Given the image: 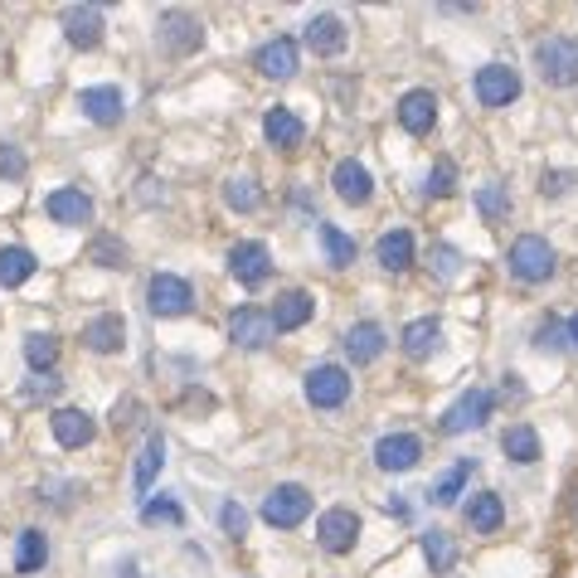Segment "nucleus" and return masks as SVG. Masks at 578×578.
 <instances>
[{"instance_id":"11","label":"nucleus","mask_w":578,"mask_h":578,"mask_svg":"<svg viewBox=\"0 0 578 578\" xmlns=\"http://www.w3.org/2000/svg\"><path fill=\"white\" fill-rule=\"evenodd\" d=\"M418 457H423V442L413 433H389L374 442V467L379 472H413Z\"/></svg>"},{"instance_id":"29","label":"nucleus","mask_w":578,"mask_h":578,"mask_svg":"<svg viewBox=\"0 0 578 578\" xmlns=\"http://www.w3.org/2000/svg\"><path fill=\"white\" fill-rule=\"evenodd\" d=\"M161 462H166V438L151 433V438H146V447L136 452V476H132V486L141 496L151 491V481H156V472H161Z\"/></svg>"},{"instance_id":"2","label":"nucleus","mask_w":578,"mask_h":578,"mask_svg":"<svg viewBox=\"0 0 578 578\" xmlns=\"http://www.w3.org/2000/svg\"><path fill=\"white\" fill-rule=\"evenodd\" d=\"M306 515H311V491H306V486L287 481V486H272V491H268L263 520L272 530H297Z\"/></svg>"},{"instance_id":"36","label":"nucleus","mask_w":578,"mask_h":578,"mask_svg":"<svg viewBox=\"0 0 578 578\" xmlns=\"http://www.w3.org/2000/svg\"><path fill=\"white\" fill-rule=\"evenodd\" d=\"M472 467H476L472 457H467V462H457V467H452L447 476H442V481H438V486H433V491H428V496H433L438 506H457V496H462V486H467Z\"/></svg>"},{"instance_id":"12","label":"nucleus","mask_w":578,"mask_h":578,"mask_svg":"<svg viewBox=\"0 0 578 578\" xmlns=\"http://www.w3.org/2000/svg\"><path fill=\"white\" fill-rule=\"evenodd\" d=\"M78 107H83V117L98 122V127H117L122 112H127V98H122V88L102 83V88H83V93H78Z\"/></svg>"},{"instance_id":"42","label":"nucleus","mask_w":578,"mask_h":578,"mask_svg":"<svg viewBox=\"0 0 578 578\" xmlns=\"http://www.w3.org/2000/svg\"><path fill=\"white\" fill-rule=\"evenodd\" d=\"M452 190H457V166H452V161H438L433 180H428V195H452Z\"/></svg>"},{"instance_id":"19","label":"nucleus","mask_w":578,"mask_h":578,"mask_svg":"<svg viewBox=\"0 0 578 578\" xmlns=\"http://www.w3.org/2000/svg\"><path fill=\"white\" fill-rule=\"evenodd\" d=\"M331 185H336V195L345 200V204H370V195H374V175L360 161H336V170H331Z\"/></svg>"},{"instance_id":"48","label":"nucleus","mask_w":578,"mask_h":578,"mask_svg":"<svg viewBox=\"0 0 578 578\" xmlns=\"http://www.w3.org/2000/svg\"><path fill=\"white\" fill-rule=\"evenodd\" d=\"M574 510H578V506H574Z\"/></svg>"},{"instance_id":"38","label":"nucleus","mask_w":578,"mask_h":578,"mask_svg":"<svg viewBox=\"0 0 578 578\" xmlns=\"http://www.w3.org/2000/svg\"><path fill=\"white\" fill-rule=\"evenodd\" d=\"M88 258H93L98 268H127V243L122 238H93V248H88Z\"/></svg>"},{"instance_id":"9","label":"nucleus","mask_w":578,"mask_h":578,"mask_svg":"<svg viewBox=\"0 0 578 578\" xmlns=\"http://www.w3.org/2000/svg\"><path fill=\"white\" fill-rule=\"evenodd\" d=\"M229 272L243 287H263L268 272H272V253L268 243H258V238H248V243H234L229 248Z\"/></svg>"},{"instance_id":"34","label":"nucleus","mask_w":578,"mask_h":578,"mask_svg":"<svg viewBox=\"0 0 578 578\" xmlns=\"http://www.w3.org/2000/svg\"><path fill=\"white\" fill-rule=\"evenodd\" d=\"M25 360H30V370L54 374V360H59V340H54L49 331H34V336H25Z\"/></svg>"},{"instance_id":"32","label":"nucleus","mask_w":578,"mask_h":578,"mask_svg":"<svg viewBox=\"0 0 578 578\" xmlns=\"http://www.w3.org/2000/svg\"><path fill=\"white\" fill-rule=\"evenodd\" d=\"M423 559H428V569L433 574H447L452 564H457V544H452L447 530H428L423 535Z\"/></svg>"},{"instance_id":"13","label":"nucleus","mask_w":578,"mask_h":578,"mask_svg":"<svg viewBox=\"0 0 578 578\" xmlns=\"http://www.w3.org/2000/svg\"><path fill=\"white\" fill-rule=\"evenodd\" d=\"M438 122V98L428 93V88H408V93L399 98V127L408 136H428Z\"/></svg>"},{"instance_id":"40","label":"nucleus","mask_w":578,"mask_h":578,"mask_svg":"<svg viewBox=\"0 0 578 578\" xmlns=\"http://www.w3.org/2000/svg\"><path fill=\"white\" fill-rule=\"evenodd\" d=\"M219 525H224V535H229V540H243V530H248V510L238 506V501H224Z\"/></svg>"},{"instance_id":"8","label":"nucleus","mask_w":578,"mask_h":578,"mask_svg":"<svg viewBox=\"0 0 578 578\" xmlns=\"http://www.w3.org/2000/svg\"><path fill=\"white\" fill-rule=\"evenodd\" d=\"M156 39H161L166 54H195L204 30H200V20L190 15V10H166L161 25H156Z\"/></svg>"},{"instance_id":"24","label":"nucleus","mask_w":578,"mask_h":578,"mask_svg":"<svg viewBox=\"0 0 578 578\" xmlns=\"http://www.w3.org/2000/svg\"><path fill=\"white\" fill-rule=\"evenodd\" d=\"M442 350V326L433 316H418V321L404 326V355L408 360H433Z\"/></svg>"},{"instance_id":"4","label":"nucleus","mask_w":578,"mask_h":578,"mask_svg":"<svg viewBox=\"0 0 578 578\" xmlns=\"http://www.w3.org/2000/svg\"><path fill=\"white\" fill-rule=\"evenodd\" d=\"M360 540V515L350 506H331L321 520H316V544L326 554H350Z\"/></svg>"},{"instance_id":"25","label":"nucleus","mask_w":578,"mask_h":578,"mask_svg":"<svg viewBox=\"0 0 578 578\" xmlns=\"http://www.w3.org/2000/svg\"><path fill=\"white\" fill-rule=\"evenodd\" d=\"M263 136H268L272 146H277V151H297L306 127H302V117L292 107H272L268 117H263Z\"/></svg>"},{"instance_id":"27","label":"nucleus","mask_w":578,"mask_h":578,"mask_svg":"<svg viewBox=\"0 0 578 578\" xmlns=\"http://www.w3.org/2000/svg\"><path fill=\"white\" fill-rule=\"evenodd\" d=\"M501 520H506V506H501V496L496 491H476L467 501V525L476 530V535H496Z\"/></svg>"},{"instance_id":"45","label":"nucleus","mask_w":578,"mask_h":578,"mask_svg":"<svg viewBox=\"0 0 578 578\" xmlns=\"http://www.w3.org/2000/svg\"><path fill=\"white\" fill-rule=\"evenodd\" d=\"M438 272H442V277H457V253H452V248H438Z\"/></svg>"},{"instance_id":"6","label":"nucleus","mask_w":578,"mask_h":578,"mask_svg":"<svg viewBox=\"0 0 578 578\" xmlns=\"http://www.w3.org/2000/svg\"><path fill=\"white\" fill-rule=\"evenodd\" d=\"M146 306H151L156 316H185L190 306H195V292H190V282L175 277V272H156L151 287H146Z\"/></svg>"},{"instance_id":"1","label":"nucleus","mask_w":578,"mask_h":578,"mask_svg":"<svg viewBox=\"0 0 578 578\" xmlns=\"http://www.w3.org/2000/svg\"><path fill=\"white\" fill-rule=\"evenodd\" d=\"M535 68L549 88H574L578 83V39H569V34L535 39Z\"/></svg>"},{"instance_id":"47","label":"nucleus","mask_w":578,"mask_h":578,"mask_svg":"<svg viewBox=\"0 0 578 578\" xmlns=\"http://www.w3.org/2000/svg\"><path fill=\"white\" fill-rule=\"evenodd\" d=\"M569 340L578 345V316H569Z\"/></svg>"},{"instance_id":"22","label":"nucleus","mask_w":578,"mask_h":578,"mask_svg":"<svg viewBox=\"0 0 578 578\" xmlns=\"http://www.w3.org/2000/svg\"><path fill=\"white\" fill-rule=\"evenodd\" d=\"M49 428H54V442H59V447H88L98 433L93 418H88L83 408H54Z\"/></svg>"},{"instance_id":"30","label":"nucleus","mask_w":578,"mask_h":578,"mask_svg":"<svg viewBox=\"0 0 578 578\" xmlns=\"http://www.w3.org/2000/svg\"><path fill=\"white\" fill-rule=\"evenodd\" d=\"M44 559H49V540L44 530H20V544H15V574H39Z\"/></svg>"},{"instance_id":"44","label":"nucleus","mask_w":578,"mask_h":578,"mask_svg":"<svg viewBox=\"0 0 578 578\" xmlns=\"http://www.w3.org/2000/svg\"><path fill=\"white\" fill-rule=\"evenodd\" d=\"M569 180H574V175H564V170H544L540 195H544V200H549V195H564V190H569Z\"/></svg>"},{"instance_id":"35","label":"nucleus","mask_w":578,"mask_h":578,"mask_svg":"<svg viewBox=\"0 0 578 578\" xmlns=\"http://www.w3.org/2000/svg\"><path fill=\"white\" fill-rule=\"evenodd\" d=\"M316 234H321V243H326V258H331V268H350V263H355V238H350V234H340L336 224H321Z\"/></svg>"},{"instance_id":"33","label":"nucleus","mask_w":578,"mask_h":578,"mask_svg":"<svg viewBox=\"0 0 578 578\" xmlns=\"http://www.w3.org/2000/svg\"><path fill=\"white\" fill-rule=\"evenodd\" d=\"M224 204L238 214H253L258 204H263V190H258L248 175H234V180H224Z\"/></svg>"},{"instance_id":"7","label":"nucleus","mask_w":578,"mask_h":578,"mask_svg":"<svg viewBox=\"0 0 578 578\" xmlns=\"http://www.w3.org/2000/svg\"><path fill=\"white\" fill-rule=\"evenodd\" d=\"M520 98V73L510 64H486L476 73V102L481 107H510Z\"/></svg>"},{"instance_id":"14","label":"nucleus","mask_w":578,"mask_h":578,"mask_svg":"<svg viewBox=\"0 0 578 578\" xmlns=\"http://www.w3.org/2000/svg\"><path fill=\"white\" fill-rule=\"evenodd\" d=\"M253 68H258L263 78H277V83H287V78L297 73V39H287V34L268 39L263 49L253 54Z\"/></svg>"},{"instance_id":"23","label":"nucleus","mask_w":578,"mask_h":578,"mask_svg":"<svg viewBox=\"0 0 578 578\" xmlns=\"http://www.w3.org/2000/svg\"><path fill=\"white\" fill-rule=\"evenodd\" d=\"M311 311H316L311 292L292 287V292H282V297H277V306L268 311V321H272V331H297V326L311 321Z\"/></svg>"},{"instance_id":"17","label":"nucleus","mask_w":578,"mask_h":578,"mask_svg":"<svg viewBox=\"0 0 578 578\" xmlns=\"http://www.w3.org/2000/svg\"><path fill=\"white\" fill-rule=\"evenodd\" d=\"M44 209H49L54 224H68V229H83V224L93 219V200H88L83 190H73V185L54 190V195L44 200Z\"/></svg>"},{"instance_id":"37","label":"nucleus","mask_w":578,"mask_h":578,"mask_svg":"<svg viewBox=\"0 0 578 578\" xmlns=\"http://www.w3.org/2000/svg\"><path fill=\"white\" fill-rule=\"evenodd\" d=\"M476 209H481L486 224H506L510 219V195L501 185H481L476 190Z\"/></svg>"},{"instance_id":"15","label":"nucleus","mask_w":578,"mask_h":578,"mask_svg":"<svg viewBox=\"0 0 578 578\" xmlns=\"http://www.w3.org/2000/svg\"><path fill=\"white\" fill-rule=\"evenodd\" d=\"M272 336H277V331H272L268 311H258V306H238V311L229 316V340H234V345H243V350H263Z\"/></svg>"},{"instance_id":"18","label":"nucleus","mask_w":578,"mask_h":578,"mask_svg":"<svg viewBox=\"0 0 578 578\" xmlns=\"http://www.w3.org/2000/svg\"><path fill=\"white\" fill-rule=\"evenodd\" d=\"M345 39H350V34H345V20H340V15H316L311 25H306V34H302V44L316 54V59H331V54H340V49H345Z\"/></svg>"},{"instance_id":"10","label":"nucleus","mask_w":578,"mask_h":578,"mask_svg":"<svg viewBox=\"0 0 578 578\" xmlns=\"http://www.w3.org/2000/svg\"><path fill=\"white\" fill-rule=\"evenodd\" d=\"M306 399H311L316 408H340L350 399V374L340 365H316L311 374H306Z\"/></svg>"},{"instance_id":"26","label":"nucleus","mask_w":578,"mask_h":578,"mask_svg":"<svg viewBox=\"0 0 578 578\" xmlns=\"http://www.w3.org/2000/svg\"><path fill=\"white\" fill-rule=\"evenodd\" d=\"M374 258H379L384 272H408V268H413V234H408V229L384 234L379 243H374Z\"/></svg>"},{"instance_id":"31","label":"nucleus","mask_w":578,"mask_h":578,"mask_svg":"<svg viewBox=\"0 0 578 578\" xmlns=\"http://www.w3.org/2000/svg\"><path fill=\"white\" fill-rule=\"evenodd\" d=\"M34 253L30 248H0V287H20V282L34 277Z\"/></svg>"},{"instance_id":"43","label":"nucleus","mask_w":578,"mask_h":578,"mask_svg":"<svg viewBox=\"0 0 578 578\" xmlns=\"http://www.w3.org/2000/svg\"><path fill=\"white\" fill-rule=\"evenodd\" d=\"M535 345L540 350H564V326L559 321H544L540 331H535Z\"/></svg>"},{"instance_id":"16","label":"nucleus","mask_w":578,"mask_h":578,"mask_svg":"<svg viewBox=\"0 0 578 578\" xmlns=\"http://www.w3.org/2000/svg\"><path fill=\"white\" fill-rule=\"evenodd\" d=\"M64 39L73 49H98L102 44V10L98 5H68L64 10Z\"/></svg>"},{"instance_id":"21","label":"nucleus","mask_w":578,"mask_h":578,"mask_svg":"<svg viewBox=\"0 0 578 578\" xmlns=\"http://www.w3.org/2000/svg\"><path fill=\"white\" fill-rule=\"evenodd\" d=\"M83 345L93 350V355H117V350L127 345V321H122L117 311L98 316V321L83 326Z\"/></svg>"},{"instance_id":"41","label":"nucleus","mask_w":578,"mask_h":578,"mask_svg":"<svg viewBox=\"0 0 578 578\" xmlns=\"http://www.w3.org/2000/svg\"><path fill=\"white\" fill-rule=\"evenodd\" d=\"M25 170H30V161L20 146H0V180H20Z\"/></svg>"},{"instance_id":"46","label":"nucleus","mask_w":578,"mask_h":578,"mask_svg":"<svg viewBox=\"0 0 578 578\" xmlns=\"http://www.w3.org/2000/svg\"><path fill=\"white\" fill-rule=\"evenodd\" d=\"M30 394H59V374H44V384H34Z\"/></svg>"},{"instance_id":"5","label":"nucleus","mask_w":578,"mask_h":578,"mask_svg":"<svg viewBox=\"0 0 578 578\" xmlns=\"http://www.w3.org/2000/svg\"><path fill=\"white\" fill-rule=\"evenodd\" d=\"M491 408H496V399H491V389H467L457 404L442 413V433L447 438H457V433H472V428H481L486 418H491Z\"/></svg>"},{"instance_id":"3","label":"nucleus","mask_w":578,"mask_h":578,"mask_svg":"<svg viewBox=\"0 0 578 578\" xmlns=\"http://www.w3.org/2000/svg\"><path fill=\"white\" fill-rule=\"evenodd\" d=\"M510 272L520 282H549L554 277V248L540 234H520L510 243Z\"/></svg>"},{"instance_id":"28","label":"nucleus","mask_w":578,"mask_h":578,"mask_svg":"<svg viewBox=\"0 0 578 578\" xmlns=\"http://www.w3.org/2000/svg\"><path fill=\"white\" fill-rule=\"evenodd\" d=\"M501 452L510 462H520V467H530V462H540V433L530 423H515L501 433Z\"/></svg>"},{"instance_id":"20","label":"nucleus","mask_w":578,"mask_h":578,"mask_svg":"<svg viewBox=\"0 0 578 578\" xmlns=\"http://www.w3.org/2000/svg\"><path fill=\"white\" fill-rule=\"evenodd\" d=\"M384 345H389V336H384L379 321H355L345 331V355L355 360V365H374V360L384 355Z\"/></svg>"},{"instance_id":"39","label":"nucleus","mask_w":578,"mask_h":578,"mask_svg":"<svg viewBox=\"0 0 578 578\" xmlns=\"http://www.w3.org/2000/svg\"><path fill=\"white\" fill-rule=\"evenodd\" d=\"M141 520H146V525H161V520H166V525H180L185 515H180L175 501H146L141 506Z\"/></svg>"}]
</instances>
